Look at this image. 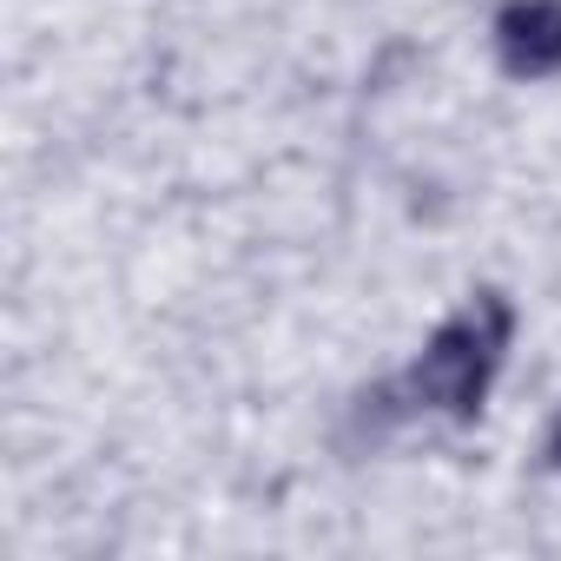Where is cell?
Listing matches in <instances>:
<instances>
[{"mask_svg":"<svg viewBox=\"0 0 561 561\" xmlns=\"http://www.w3.org/2000/svg\"><path fill=\"white\" fill-rule=\"evenodd\" d=\"M495 54L515 80L561 73V0H508L495 14Z\"/></svg>","mask_w":561,"mask_h":561,"instance_id":"7a4b0ae2","label":"cell"},{"mask_svg":"<svg viewBox=\"0 0 561 561\" xmlns=\"http://www.w3.org/2000/svg\"><path fill=\"white\" fill-rule=\"evenodd\" d=\"M548 462L561 469V416H554V436H548Z\"/></svg>","mask_w":561,"mask_h":561,"instance_id":"3957f363","label":"cell"},{"mask_svg":"<svg viewBox=\"0 0 561 561\" xmlns=\"http://www.w3.org/2000/svg\"><path fill=\"white\" fill-rule=\"evenodd\" d=\"M508 337H515L508 298H495V291L469 298L449 324H436V337L410 364V397L430 403V410H443V416H456V423H469L482 410L502 357H508Z\"/></svg>","mask_w":561,"mask_h":561,"instance_id":"6da1fadb","label":"cell"}]
</instances>
